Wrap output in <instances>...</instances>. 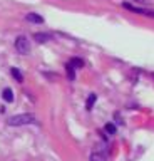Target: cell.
I'll list each match as a JSON object with an SVG mask.
<instances>
[{"instance_id": "obj_1", "label": "cell", "mask_w": 154, "mask_h": 161, "mask_svg": "<svg viewBox=\"0 0 154 161\" xmlns=\"http://www.w3.org/2000/svg\"><path fill=\"white\" fill-rule=\"evenodd\" d=\"M8 126H25V124H37V118L34 114H17L8 118Z\"/></svg>"}, {"instance_id": "obj_11", "label": "cell", "mask_w": 154, "mask_h": 161, "mask_svg": "<svg viewBox=\"0 0 154 161\" xmlns=\"http://www.w3.org/2000/svg\"><path fill=\"white\" fill-rule=\"evenodd\" d=\"M10 72H12V75H13V77H15L17 80H22V74H20V70H19L17 67H12Z\"/></svg>"}, {"instance_id": "obj_13", "label": "cell", "mask_w": 154, "mask_h": 161, "mask_svg": "<svg viewBox=\"0 0 154 161\" xmlns=\"http://www.w3.org/2000/svg\"><path fill=\"white\" fill-rule=\"evenodd\" d=\"M134 2H137V3H147L149 0H134Z\"/></svg>"}, {"instance_id": "obj_8", "label": "cell", "mask_w": 154, "mask_h": 161, "mask_svg": "<svg viewBox=\"0 0 154 161\" xmlns=\"http://www.w3.org/2000/svg\"><path fill=\"white\" fill-rule=\"evenodd\" d=\"M66 69H67V75H69V79H71V80L76 79V72H74V70H76V67H74V65H72L71 62H69V64L66 65Z\"/></svg>"}, {"instance_id": "obj_9", "label": "cell", "mask_w": 154, "mask_h": 161, "mask_svg": "<svg viewBox=\"0 0 154 161\" xmlns=\"http://www.w3.org/2000/svg\"><path fill=\"white\" fill-rule=\"evenodd\" d=\"M96 99H97V96H96V94H91V96L87 97V103H86L87 111H91V109H92V106H94V103H96Z\"/></svg>"}, {"instance_id": "obj_7", "label": "cell", "mask_w": 154, "mask_h": 161, "mask_svg": "<svg viewBox=\"0 0 154 161\" xmlns=\"http://www.w3.org/2000/svg\"><path fill=\"white\" fill-rule=\"evenodd\" d=\"M2 97H3V101H7V103H12V101H13V92H12V89H3Z\"/></svg>"}, {"instance_id": "obj_14", "label": "cell", "mask_w": 154, "mask_h": 161, "mask_svg": "<svg viewBox=\"0 0 154 161\" xmlns=\"http://www.w3.org/2000/svg\"><path fill=\"white\" fill-rule=\"evenodd\" d=\"M152 75H154V74H152Z\"/></svg>"}, {"instance_id": "obj_3", "label": "cell", "mask_w": 154, "mask_h": 161, "mask_svg": "<svg viewBox=\"0 0 154 161\" xmlns=\"http://www.w3.org/2000/svg\"><path fill=\"white\" fill-rule=\"evenodd\" d=\"M122 7L127 8V10H131V12H136V14H141V15H147V17H154V10H144V8L134 7V5H131L129 2H124Z\"/></svg>"}, {"instance_id": "obj_6", "label": "cell", "mask_w": 154, "mask_h": 161, "mask_svg": "<svg viewBox=\"0 0 154 161\" xmlns=\"http://www.w3.org/2000/svg\"><path fill=\"white\" fill-rule=\"evenodd\" d=\"M25 19L29 20V22H34V24H44V17H42V15L34 14V12L27 14V15H25Z\"/></svg>"}, {"instance_id": "obj_10", "label": "cell", "mask_w": 154, "mask_h": 161, "mask_svg": "<svg viewBox=\"0 0 154 161\" xmlns=\"http://www.w3.org/2000/svg\"><path fill=\"white\" fill-rule=\"evenodd\" d=\"M104 129H106L107 134H116V126H114L112 123H107L106 126H104Z\"/></svg>"}, {"instance_id": "obj_5", "label": "cell", "mask_w": 154, "mask_h": 161, "mask_svg": "<svg viewBox=\"0 0 154 161\" xmlns=\"http://www.w3.org/2000/svg\"><path fill=\"white\" fill-rule=\"evenodd\" d=\"M34 40H37L39 44H44V42L52 40V35L50 34H45V32H37V34H34Z\"/></svg>"}, {"instance_id": "obj_12", "label": "cell", "mask_w": 154, "mask_h": 161, "mask_svg": "<svg viewBox=\"0 0 154 161\" xmlns=\"http://www.w3.org/2000/svg\"><path fill=\"white\" fill-rule=\"evenodd\" d=\"M71 64H72L76 69H77V67H82V65H84V62H82L81 59H72V60H71Z\"/></svg>"}, {"instance_id": "obj_2", "label": "cell", "mask_w": 154, "mask_h": 161, "mask_svg": "<svg viewBox=\"0 0 154 161\" xmlns=\"http://www.w3.org/2000/svg\"><path fill=\"white\" fill-rule=\"evenodd\" d=\"M15 49L19 54H29L30 52V42L27 40L25 35H19L15 39Z\"/></svg>"}, {"instance_id": "obj_4", "label": "cell", "mask_w": 154, "mask_h": 161, "mask_svg": "<svg viewBox=\"0 0 154 161\" xmlns=\"http://www.w3.org/2000/svg\"><path fill=\"white\" fill-rule=\"evenodd\" d=\"M89 161H107V153L106 151H101V149H94L91 153Z\"/></svg>"}]
</instances>
